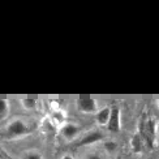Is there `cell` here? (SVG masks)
<instances>
[{"instance_id":"obj_13","label":"cell","mask_w":159,"mask_h":159,"mask_svg":"<svg viewBox=\"0 0 159 159\" xmlns=\"http://www.w3.org/2000/svg\"><path fill=\"white\" fill-rule=\"evenodd\" d=\"M86 159H104V158L99 153H90V154H88Z\"/></svg>"},{"instance_id":"obj_1","label":"cell","mask_w":159,"mask_h":159,"mask_svg":"<svg viewBox=\"0 0 159 159\" xmlns=\"http://www.w3.org/2000/svg\"><path fill=\"white\" fill-rule=\"evenodd\" d=\"M138 134L142 137L145 146H148L149 149L153 148L157 137V123L154 121V119L143 114L138 123Z\"/></svg>"},{"instance_id":"obj_8","label":"cell","mask_w":159,"mask_h":159,"mask_svg":"<svg viewBox=\"0 0 159 159\" xmlns=\"http://www.w3.org/2000/svg\"><path fill=\"white\" fill-rule=\"evenodd\" d=\"M143 146H145V142L142 140V137L138 133H136L130 140V148H132V150H133V153H136V154L142 153Z\"/></svg>"},{"instance_id":"obj_5","label":"cell","mask_w":159,"mask_h":159,"mask_svg":"<svg viewBox=\"0 0 159 159\" xmlns=\"http://www.w3.org/2000/svg\"><path fill=\"white\" fill-rule=\"evenodd\" d=\"M101 140H103L102 132H99V130H93V132H89V133H86L85 136H82V138L78 141V146H89V145H93V143L99 142Z\"/></svg>"},{"instance_id":"obj_16","label":"cell","mask_w":159,"mask_h":159,"mask_svg":"<svg viewBox=\"0 0 159 159\" xmlns=\"http://www.w3.org/2000/svg\"><path fill=\"white\" fill-rule=\"evenodd\" d=\"M0 159H5V157L2 154V151H0Z\"/></svg>"},{"instance_id":"obj_7","label":"cell","mask_w":159,"mask_h":159,"mask_svg":"<svg viewBox=\"0 0 159 159\" xmlns=\"http://www.w3.org/2000/svg\"><path fill=\"white\" fill-rule=\"evenodd\" d=\"M110 115H111V108L110 107H103L101 110H98V112L95 114L97 123L99 125H107V123L110 120Z\"/></svg>"},{"instance_id":"obj_18","label":"cell","mask_w":159,"mask_h":159,"mask_svg":"<svg viewBox=\"0 0 159 159\" xmlns=\"http://www.w3.org/2000/svg\"><path fill=\"white\" fill-rule=\"evenodd\" d=\"M116 159H121V158H120V157H117V158H116Z\"/></svg>"},{"instance_id":"obj_11","label":"cell","mask_w":159,"mask_h":159,"mask_svg":"<svg viewBox=\"0 0 159 159\" xmlns=\"http://www.w3.org/2000/svg\"><path fill=\"white\" fill-rule=\"evenodd\" d=\"M21 159H43V157H42L41 153H38V151L31 150V151H28V153H25Z\"/></svg>"},{"instance_id":"obj_2","label":"cell","mask_w":159,"mask_h":159,"mask_svg":"<svg viewBox=\"0 0 159 159\" xmlns=\"http://www.w3.org/2000/svg\"><path fill=\"white\" fill-rule=\"evenodd\" d=\"M30 133V128L26 125L25 121L21 119H15L11 123H8L5 128V137L8 140H17V138H22Z\"/></svg>"},{"instance_id":"obj_15","label":"cell","mask_w":159,"mask_h":159,"mask_svg":"<svg viewBox=\"0 0 159 159\" xmlns=\"http://www.w3.org/2000/svg\"><path fill=\"white\" fill-rule=\"evenodd\" d=\"M157 136H159V123H157Z\"/></svg>"},{"instance_id":"obj_14","label":"cell","mask_w":159,"mask_h":159,"mask_svg":"<svg viewBox=\"0 0 159 159\" xmlns=\"http://www.w3.org/2000/svg\"><path fill=\"white\" fill-rule=\"evenodd\" d=\"M61 159H75V158L72 157V155H68V154H67V155H63Z\"/></svg>"},{"instance_id":"obj_17","label":"cell","mask_w":159,"mask_h":159,"mask_svg":"<svg viewBox=\"0 0 159 159\" xmlns=\"http://www.w3.org/2000/svg\"><path fill=\"white\" fill-rule=\"evenodd\" d=\"M157 106H158V108H159V98H158V101H157Z\"/></svg>"},{"instance_id":"obj_3","label":"cell","mask_w":159,"mask_h":159,"mask_svg":"<svg viewBox=\"0 0 159 159\" xmlns=\"http://www.w3.org/2000/svg\"><path fill=\"white\" fill-rule=\"evenodd\" d=\"M77 110L85 115H91L98 112V102L93 97H80L76 101Z\"/></svg>"},{"instance_id":"obj_4","label":"cell","mask_w":159,"mask_h":159,"mask_svg":"<svg viewBox=\"0 0 159 159\" xmlns=\"http://www.w3.org/2000/svg\"><path fill=\"white\" fill-rule=\"evenodd\" d=\"M107 129L110 132H119L121 129V115H120V108L117 107V106H114V107H111V115H110V120L107 123Z\"/></svg>"},{"instance_id":"obj_6","label":"cell","mask_w":159,"mask_h":159,"mask_svg":"<svg viewBox=\"0 0 159 159\" xmlns=\"http://www.w3.org/2000/svg\"><path fill=\"white\" fill-rule=\"evenodd\" d=\"M78 133H80V128L73 123H65V124L61 125V128H60V134L68 141L76 138Z\"/></svg>"},{"instance_id":"obj_10","label":"cell","mask_w":159,"mask_h":159,"mask_svg":"<svg viewBox=\"0 0 159 159\" xmlns=\"http://www.w3.org/2000/svg\"><path fill=\"white\" fill-rule=\"evenodd\" d=\"M21 102H22L24 107L26 110H33V108H35V106H37V99L35 98H24Z\"/></svg>"},{"instance_id":"obj_12","label":"cell","mask_w":159,"mask_h":159,"mask_svg":"<svg viewBox=\"0 0 159 159\" xmlns=\"http://www.w3.org/2000/svg\"><path fill=\"white\" fill-rule=\"evenodd\" d=\"M103 146H104V149L108 151V153H112V151H115L116 149H117V145H116V142H114V141H106L104 143H103Z\"/></svg>"},{"instance_id":"obj_9","label":"cell","mask_w":159,"mask_h":159,"mask_svg":"<svg viewBox=\"0 0 159 159\" xmlns=\"http://www.w3.org/2000/svg\"><path fill=\"white\" fill-rule=\"evenodd\" d=\"M8 114H9V101L0 98V120H4L8 116Z\"/></svg>"}]
</instances>
